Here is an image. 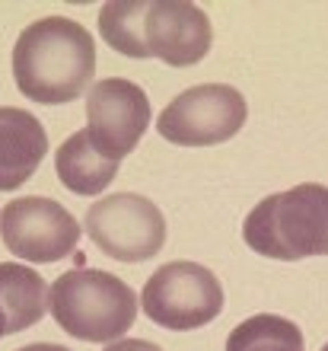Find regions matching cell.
<instances>
[{
  "instance_id": "cell-4",
  "label": "cell",
  "mask_w": 328,
  "mask_h": 351,
  "mask_svg": "<svg viewBox=\"0 0 328 351\" xmlns=\"http://www.w3.org/2000/svg\"><path fill=\"white\" fill-rule=\"evenodd\" d=\"M140 306L163 329H201L223 310V287L217 275L198 262H169L150 275Z\"/></svg>"
},
{
  "instance_id": "cell-3",
  "label": "cell",
  "mask_w": 328,
  "mask_h": 351,
  "mask_svg": "<svg viewBox=\"0 0 328 351\" xmlns=\"http://www.w3.org/2000/svg\"><path fill=\"white\" fill-rule=\"evenodd\" d=\"M55 323L83 342H118L137 319V294L99 268H73L48 287Z\"/></svg>"
},
{
  "instance_id": "cell-14",
  "label": "cell",
  "mask_w": 328,
  "mask_h": 351,
  "mask_svg": "<svg viewBox=\"0 0 328 351\" xmlns=\"http://www.w3.org/2000/svg\"><path fill=\"white\" fill-rule=\"evenodd\" d=\"M147 3H105L99 10V32L115 51L128 58H150L144 42Z\"/></svg>"
},
{
  "instance_id": "cell-10",
  "label": "cell",
  "mask_w": 328,
  "mask_h": 351,
  "mask_svg": "<svg viewBox=\"0 0 328 351\" xmlns=\"http://www.w3.org/2000/svg\"><path fill=\"white\" fill-rule=\"evenodd\" d=\"M48 154V131L26 109L0 106V192H13L32 179Z\"/></svg>"
},
{
  "instance_id": "cell-15",
  "label": "cell",
  "mask_w": 328,
  "mask_h": 351,
  "mask_svg": "<svg viewBox=\"0 0 328 351\" xmlns=\"http://www.w3.org/2000/svg\"><path fill=\"white\" fill-rule=\"evenodd\" d=\"M105 351H163L160 345L144 342V339H118V342H109Z\"/></svg>"
},
{
  "instance_id": "cell-8",
  "label": "cell",
  "mask_w": 328,
  "mask_h": 351,
  "mask_svg": "<svg viewBox=\"0 0 328 351\" xmlns=\"http://www.w3.org/2000/svg\"><path fill=\"white\" fill-rule=\"evenodd\" d=\"M86 134L105 160L121 163L140 144L150 125V99L125 77H109L90 86L86 96Z\"/></svg>"
},
{
  "instance_id": "cell-7",
  "label": "cell",
  "mask_w": 328,
  "mask_h": 351,
  "mask_svg": "<svg viewBox=\"0 0 328 351\" xmlns=\"http://www.w3.org/2000/svg\"><path fill=\"white\" fill-rule=\"evenodd\" d=\"M0 237L13 256L26 262H58L80 243V223L51 198H13L0 211Z\"/></svg>"
},
{
  "instance_id": "cell-6",
  "label": "cell",
  "mask_w": 328,
  "mask_h": 351,
  "mask_svg": "<svg viewBox=\"0 0 328 351\" xmlns=\"http://www.w3.org/2000/svg\"><path fill=\"white\" fill-rule=\"evenodd\" d=\"M86 233L109 259L147 262L163 250L166 221L150 198L134 192H118L90 204Z\"/></svg>"
},
{
  "instance_id": "cell-2",
  "label": "cell",
  "mask_w": 328,
  "mask_h": 351,
  "mask_svg": "<svg viewBox=\"0 0 328 351\" xmlns=\"http://www.w3.org/2000/svg\"><path fill=\"white\" fill-rule=\"evenodd\" d=\"M249 250L281 262L328 256V189L319 182L293 185L252 208L242 223Z\"/></svg>"
},
{
  "instance_id": "cell-18",
  "label": "cell",
  "mask_w": 328,
  "mask_h": 351,
  "mask_svg": "<svg viewBox=\"0 0 328 351\" xmlns=\"http://www.w3.org/2000/svg\"><path fill=\"white\" fill-rule=\"evenodd\" d=\"M322 351H328V345H325V348H322Z\"/></svg>"
},
{
  "instance_id": "cell-17",
  "label": "cell",
  "mask_w": 328,
  "mask_h": 351,
  "mask_svg": "<svg viewBox=\"0 0 328 351\" xmlns=\"http://www.w3.org/2000/svg\"><path fill=\"white\" fill-rule=\"evenodd\" d=\"M0 335H7V316H3V310H0Z\"/></svg>"
},
{
  "instance_id": "cell-1",
  "label": "cell",
  "mask_w": 328,
  "mask_h": 351,
  "mask_svg": "<svg viewBox=\"0 0 328 351\" xmlns=\"http://www.w3.org/2000/svg\"><path fill=\"white\" fill-rule=\"evenodd\" d=\"M96 45L80 23L64 16L38 19L13 45V77L19 93L42 106H64L90 90Z\"/></svg>"
},
{
  "instance_id": "cell-5",
  "label": "cell",
  "mask_w": 328,
  "mask_h": 351,
  "mask_svg": "<svg viewBox=\"0 0 328 351\" xmlns=\"http://www.w3.org/2000/svg\"><path fill=\"white\" fill-rule=\"evenodd\" d=\"M246 119L249 106L236 86L201 84L166 106L156 131L175 147H210L236 138Z\"/></svg>"
},
{
  "instance_id": "cell-16",
  "label": "cell",
  "mask_w": 328,
  "mask_h": 351,
  "mask_svg": "<svg viewBox=\"0 0 328 351\" xmlns=\"http://www.w3.org/2000/svg\"><path fill=\"white\" fill-rule=\"evenodd\" d=\"M19 351H71V348H64V345H51V342H38V345H26V348H19Z\"/></svg>"
},
{
  "instance_id": "cell-12",
  "label": "cell",
  "mask_w": 328,
  "mask_h": 351,
  "mask_svg": "<svg viewBox=\"0 0 328 351\" xmlns=\"http://www.w3.org/2000/svg\"><path fill=\"white\" fill-rule=\"evenodd\" d=\"M0 310L7 316V335L36 326L48 313L45 278L16 262H0Z\"/></svg>"
},
{
  "instance_id": "cell-13",
  "label": "cell",
  "mask_w": 328,
  "mask_h": 351,
  "mask_svg": "<svg viewBox=\"0 0 328 351\" xmlns=\"http://www.w3.org/2000/svg\"><path fill=\"white\" fill-rule=\"evenodd\" d=\"M227 351H303V332L283 316L258 313L229 332Z\"/></svg>"
},
{
  "instance_id": "cell-9",
  "label": "cell",
  "mask_w": 328,
  "mask_h": 351,
  "mask_svg": "<svg viewBox=\"0 0 328 351\" xmlns=\"http://www.w3.org/2000/svg\"><path fill=\"white\" fill-rule=\"evenodd\" d=\"M144 42L150 58H160L169 67H192L210 51L214 32L204 10L182 0L147 3Z\"/></svg>"
},
{
  "instance_id": "cell-11",
  "label": "cell",
  "mask_w": 328,
  "mask_h": 351,
  "mask_svg": "<svg viewBox=\"0 0 328 351\" xmlns=\"http://www.w3.org/2000/svg\"><path fill=\"white\" fill-rule=\"evenodd\" d=\"M55 173L73 195H99L118 176V163L105 160L92 147L86 128L71 134L55 154Z\"/></svg>"
}]
</instances>
